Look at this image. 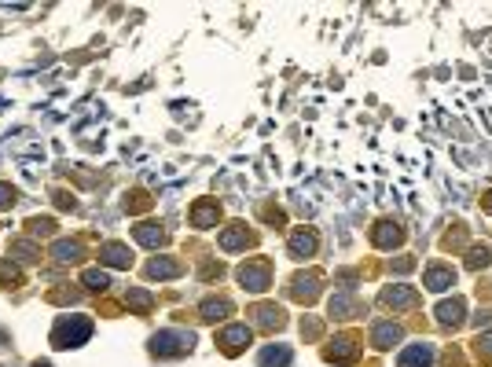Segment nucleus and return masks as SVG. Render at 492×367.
Returning <instances> with one entry per match:
<instances>
[{
    "label": "nucleus",
    "mask_w": 492,
    "mask_h": 367,
    "mask_svg": "<svg viewBox=\"0 0 492 367\" xmlns=\"http://www.w3.org/2000/svg\"><path fill=\"white\" fill-rule=\"evenodd\" d=\"M92 338V320L88 316H59L51 327V345L56 349H77Z\"/></svg>",
    "instance_id": "f257e3e1"
},
{
    "label": "nucleus",
    "mask_w": 492,
    "mask_h": 367,
    "mask_svg": "<svg viewBox=\"0 0 492 367\" xmlns=\"http://www.w3.org/2000/svg\"><path fill=\"white\" fill-rule=\"evenodd\" d=\"M195 345V334L191 331H158L151 338V352L154 357H184Z\"/></svg>",
    "instance_id": "f03ea898"
},
{
    "label": "nucleus",
    "mask_w": 492,
    "mask_h": 367,
    "mask_svg": "<svg viewBox=\"0 0 492 367\" xmlns=\"http://www.w3.org/2000/svg\"><path fill=\"white\" fill-rule=\"evenodd\" d=\"M236 279L243 283V291L265 294L272 286V268H268V261H246V265L236 272Z\"/></svg>",
    "instance_id": "7ed1b4c3"
},
{
    "label": "nucleus",
    "mask_w": 492,
    "mask_h": 367,
    "mask_svg": "<svg viewBox=\"0 0 492 367\" xmlns=\"http://www.w3.org/2000/svg\"><path fill=\"white\" fill-rule=\"evenodd\" d=\"M426 291H434V294H441L448 291V286H456V268L452 265H441V261H434L430 268H426Z\"/></svg>",
    "instance_id": "20e7f679"
},
{
    "label": "nucleus",
    "mask_w": 492,
    "mask_h": 367,
    "mask_svg": "<svg viewBox=\"0 0 492 367\" xmlns=\"http://www.w3.org/2000/svg\"><path fill=\"white\" fill-rule=\"evenodd\" d=\"M250 342V327L246 323H236V327H224L221 334H217V345H221L228 357H236V352H243V345Z\"/></svg>",
    "instance_id": "39448f33"
},
{
    "label": "nucleus",
    "mask_w": 492,
    "mask_h": 367,
    "mask_svg": "<svg viewBox=\"0 0 492 367\" xmlns=\"http://www.w3.org/2000/svg\"><path fill=\"white\" fill-rule=\"evenodd\" d=\"M430 364H434V345L430 342L408 345L404 352H400V360H397V367H430Z\"/></svg>",
    "instance_id": "423d86ee"
},
{
    "label": "nucleus",
    "mask_w": 492,
    "mask_h": 367,
    "mask_svg": "<svg viewBox=\"0 0 492 367\" xmlns=\"http://www.w3.org/2000/svg\"><path fill=\"white\" fill-rule=\"evenodd\" d=\"M327 360H334V364H349V360H356L360 357V345H356V338H349V334H342V338H334L331 342V349L323 352Z\"/></svg>",
    "instance_id": "0eeeda50"
},
{
    "label": "nucleus",
    "mask_w": 492,
    "mask_h": 367,
    "mask_svg": "<svg viewBox=\"0 0 492 367\" xmlns=\"http://www.w3.org/2000/svg\"><path fill=\"white\" fill-rule=\"evenodd\" d=\"M379 301H382L386 309H393V312H397V309H411L419 297H416V291H411V286H386Z\"/></svg>",
    "instance_id": "6e6552de"
},
{
    "label": "nucleus",
    "mask_w": 492,
    "mask_h": 367,
    "mask_svg": "<svg viewBox=\"0 0 492 367\" xmlns=\"http://www.w3.org/2000/svg\"><path fill=\"white\" fill-rule=\"evenodd\" d=\"M287 250H290V257H294V261L313 257V254H316V235H313V231H305V228H297V231L290 235Z\"/></svg>",
    "instance_id": "1a4fd4ad"
},
{
    "label": "nucleus",
    "mask_w": 492,
    "mask_h": 367,
    "mask_svg": "<svg viewBox=\"0 0 492 367\" xmlns=\"http://www.w3.org/2000/svg\"><path fill=\"white\" fill-rule=\"evenodd\" d=\"M397 342H400V323H393V320L375 323V331H371V345L375 349H393Z\"/></svg>",
    "instance_id": "9d476101"
},
{
    "label": "nucleus",
    "mask_w": 492,
    "mask_h": 367,
    "mask_svg": "<svg viewBox=\"0 0 492 367\" xmlns=\"http://www.w3.org/2000/svg\"><path fill=\"white\" fill-rule=\"evenodd\" d=\"M217 217H221V206L210 202V199H202V202L191 206V225H195V228H213Z\"/></svg>",
    "instance_id": "9b49d317"
},
{
    "label": "nucleus",
    "mask_w": 492,
    "mask_h": 367,
    "mask_svg": "<svg viewBox=\"0 0 492 367\" xmlns=\"http://www.w3.org/2000/svg\"><path fill=\"white\" fill-rule=\"evenodd\" d=\"M327 309H331V316H338V320H353V316L364 312V305H360L353 294H334Z\"/></svg>",
    "instance_id": "f8f14e48"
},
{
    "label": "nucleus",
    "mask_w": 492,
    "mask_h": 367,
    "mask_svg": "<svg viewBox=\"0 0 492 367\" xmlns=\"http://www.w3.org/2000/svg\"><path fill=\"white\" fill-rule=\"evenodd\" d=\"M99 261H107L110 268H129V265H133V254H129V246H122V243H103L99 246Z\"/></svg>",
    "instance_id": "ddd939ff"
},
{
    "label": "nucleus",
    "mask_w": 492,
    "mask_h": 367,
    "mask_svg": "<svg viewBox=\"0 0 492 367\" xmlns=\"http://www.w3.org/2000/svg\"><path fill=\"white\" fill-rule=\"evenodd\" d=\"M217 243H221V250H243L246 243H254V235L246 231L243 225H231V228L221 231V239H217Z\"/></svg>",
    "instance_id": "4468645a"
},
{
    "label": "nucleus",
    "mask_w": 492,
    "mask_h": 367,
    "mask_svg": "<svg viewBox=\"0 0 492 367\" xmlns=\"http://www.w3.org/2000/svg\"><path fill=\"white\" fill-rule=\"evenodd\" d=\"M180 272H184V265H180V261H170V257H154L147 265L151 279H173V275H180Z\"/></svg>",
    "instance_id": "2eb2a0df"
},
{
    "label": "nucleus",
    "mask_w": 492,
    "mask_h": 367,
    "mask_svg": "<svg viewBox=\"0 0 492 367\" xmlns=\"http://www.w3.org/2000/svg\"><path fill=\"white\" fill-rule=\"evenodd\" d=\"M257 364L261 367H290V349L287 345H265Z\"/></svg>",
    "instance_id": "dca6fc26"
},
{
    "label": "nucleus",
    "mask_w": 492,
    "mask_h": 367,
    "mask_svg": "<svg viewBox=\"0 0 492 367\" xmlns=\"http://www.w3.org/2000/svg\"><path fill=\"white\" fill-rule=\"evenodd\" d=\"M400 239H404V231H400L397 225H390V220L375 225V231H371V243H375V246H397Z\"/></svg>",
    "instance_id": "f3484780"
},
{
    "label": "nucleus",
    "mask_w": 492,
    "mask_h": 367,
    "mask_svg": "<svg viewBox=\"0 0 492 367\" xmlns=\"http://www.w3.org/2000/svg\"><path fill=\"white\" fill-rule=\"evenodd\" d=\"M437 320H441L445 327H459L463 323V297L441 301V305H437Z\"/></svg>",
    "instance_id": "a211bd4d"
},
{
    "label": "nucleus",
    "mask_w": 492,
    "mask_h": 367,
    "mask_svg": "<svg viewBox=\"0 0 492 367\" xmlns=\"http://www.w3.org/2000/svg\"><path fill=\"white\" fill-rule=\"evenodd\" d=\"M250 316H257V327H265V331H272V327H283V309H276V305H257Z\"/></svg>",
    "instance_id": "6ab92c4d"
},
{
    "label": "nucleus",
    "mask_w": 492,
    "mask_h": 367,
    "mask_svg": "<svg viewBox=\"0 0 492 367\" xmlns=\"http://www.w3.org/2000/svg\"><path fill=\"white\" fill-rule=\"evenodd\" d=\"M316 283H320V275H297V279L290 283V297L313 301V297H316Z\"/></svg>",
    "instance_id": "aec40b11"
},
{
    "label": "nucleus",
    "mask_w": 492,
    "mask_h": 367,
    "mask_svg": "<svg viewBox=\"0 0 492 367\" xmlns=\"http://www.w3.org/2000/svg\"><path fill=\"white\" fill-rule=\"evenodd\" d=\"M133 235H136V243H144V246H162V243H165L162 225H136Z\"/></svg>",
    "instance_id": "412c9836"
},
{
    "label": "nucleus",
    "mask_w": 492,
    "mask_h": 367,
    "mask_svg": "<svg viewBox=\"0 0 492 367\" xmlns=\"http://www.w3.org/2000/svg\"><path fill=\"white\" fill-rule=\"evenodd\" d=\"M228 312H231V305H228L224 297H210V301H202V320H206V323H217V320H224Z\"/></svg>",
    "instance_id": "4be33fe9"
},
{
    "label": "nucleus",
    "mask_w": 492,
    "mask_h": 367,
    "mask_svg": "<svg viewBox=\"0 0 492 367\" xmlns=\"http://www.w3.org/2000/svg\"><path fill=\"white\" fill-rule=\"evenodd\" d=\"M51 257L63 261V265H74V261L81 257V246H77V243H67V239H59L56 246H51Z\"/></svg>",
    "instance_id": "5701e85b"
},
{
    "label": "nucleus",
    "mask_w": 492,
    "mask_h": 367,
    "mask_svg": "<svg viewBox=\"0 0 492 367\" xmlns=\"http://www.w3.org/2000/svg\"><path fill=\"white\" fill-rule=\"evenodd\" d=\"M8 254L19 257V261H37V257H41V250H37L33 243H26V239H15V243L8 246Z\"/></svg>",
    "instance_id": "b1692460"
},
{
    "label": "nucleus",
    "mask_w": 492,
    "mask_h": 367,
    "mask_svg": "<svg viewBox=\"0 0 492 367\" xmlns=\"http://www.w3.org/2000/svg\"><path fill=\"white\" fill-rule=\"evenodd\" d=\"M81 283L92 286V291H107V286H110V275L103 272V268H88V272L81 275Z\"/></svg>",
    "instance_id": "393cba45"
},
{
    "label": "nucleus",
    "mask_w": 492,
    "mask_h": 367,
    "mask_svg": "<svg viewBox=\"0 0 492 367\" xmlns=\"http://www.w3.org/2000/svg\"><path fill=\"white\" fill-rule=\"evenodd\" d=\"M125 301H129L133 309H140V312H147V309L154 305V297H151L147 291H129V294H125Z\"/></svg>",
    "instance_id": "a878e982"
},
{
    "label": "nucleus",
    "mask_w": 492,
    "mask_h": 367,
    "mask_svg": "<svg viewBox=\"0 0 492 367\" xmlns=\"http://www.w3.org/2000/svg\"><path fill=\"white\" fill-rule=\"evenodd\" d=\"M26 228H30V235H51V231H56V220H51V217H33Z\"/></svg>",
    "instance_id": "bb28decb"
},
{
    "label": "nucleus",
    "mask_w": 492,
    "mask_h": 367,
    "mask_svg": "<svg viewBox=\"0 0 492 367\" xmlns=\"http://www.w3.org/2000/svg\"><path fill=\"white\" fill-rule=\"evenodd\" d=\"M489 257H492V254H489V246H477V250H470L467 265H470V268L477 272V268H485V265H489Z\"/></svg>",
    "instance_id": "cd10ccee"
},
{
    "label": "nucleus",
    "mask_w": 492,
    "mask_h": 367,
    "mask_svg": "<svg viewBox=\"0 0 492 367\" xmlns=\"http://www.w3.org/2000/svg\"><path fill=\"white\" fill-rule=\"evenodd\" d=\"M15 202H19V191L11 184H0V209H11Z\"/></svg>",
    "instance_id": "c85d7f7f"
},
{
    "label": "nucleus",
    "mask_w": 492,
    "mask_h": 367,
    "mask_svg": "<svg viewBox=\"0 0 492 367\" xmlns=\"http://www.w3.org/2000/svg\"><path fill=\"white\" fill-rule=\"evenodd\" d=\"M477 357H482V360H492V331L489 334H477Z\"/></svg>",
    "instance_id": "c756f323"
},
{
    "label": "nucleus",
    "mask_w": 492,
    "mask_h": 367,
    "mask_svg": "<svg viewBox=\"0 0 492 367\" xmlns=\"http://www.w3.org/2000/svg\"><path fill=\"white\" fill-rule=\"evenodd\" d=\"M56 202H59L63 209H74V199H70V195H67V191H56Z\"/></svg>",
    "instance_id": "7c9ffc66"
},
{
    "label": "nucleus",
    "mask_w": 492,
    "mask_h": 367,
    "mask_svg": "<svg viewBox=\"0 0 492 367\" xmlns=\"http://www.w3.org/2000/svg\"><path fill=\"white\" fill-rule=\"evenodd\" d=\"M0 349H8V334L4 331H0Z\"/></svg>",
    "instance_id": "2f4dec72"
},
{
    "label": "nucleus",
    "mask_w": 492,
    "mask_h": 367,
    "mask_svg": "<svg viewBox=\"0 0 492 367\" xmlns=\"http://www.w3.org/2000/svg\"><path fill=\"white\" fill-rule=\"evenodd\" d=\"M485 209H489V213H492V195H489V199H485Z\"/></svg>",
    "instance_id": "473e14b6"
},
{
    "label": "nucleus",
    "mask_w": 492,
    "mask_h": 367,
    "mask_svg": "<svg viewBox=\"0 0 492 367\" xmlns=\"http://www.w3.org/2000/svg\"><path fill=\"white\" fill-rule=\"evenodd\" d=\"M33 367H48V364H44V360H41V364H33Z\"/></svg>",
    "instance_id": "72a5a7b5"
}]
</instances>
